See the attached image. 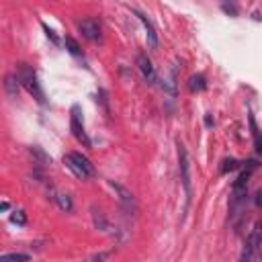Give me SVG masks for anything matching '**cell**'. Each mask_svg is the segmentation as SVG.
<instances>
[{
    "instance_id": "6da1fadb",
    "label": "cell",
    "mask_w": 262,
    "mask_h": 262,
    "mask_svg": "<svg viewBox=\"0 0 262 262\" xmlns=\"http://www.w3.org/2000/svg\"><path fill=\"white\" fill-rule=\"evenodd\" d=\"M16 78H18L20 86H23L37 102L45 104V94H43V90H41V86H39V80H37L35 70H33L29 63H18V68H16Z\"/></svg>"
},
{
    "instance_id": "7a4b0ae2",
    "label": "cell",
    "mask_w": 262,
    "mask_h": 262,
    "mask_svg": "<svg viewBox=\"0 0 262 262\" xmlns=\"http://www.w3.org/2000/svg\"><path fill=\"white\" fill-rule=\"evenodd\" d=\"M63 164H66V166L74 172V176L80 178V180H86V178L94 176V166L90 164L88 158H84V156L78 154V151L66 154V156H63Z\"/></svg>"
},
{
    "instance_id": "3957f363",
    "label": "cell",
    "mask_w": 262,
    "mask_h": 262,
    "mask_svg": "<svg viewBox=\"0 0 262 262\" xmlns=\"http://www.w3.org/2000/svg\"><path fill=\"white\" fill-rule=\"evenodd\" d=\"M70 131H72V135H74V139L78 143H82L84 147H92V141H90V137H88V133L84 129L82 111H80L78 104H74L72 111H70Z\"/></svg>"
},
{
    "instance_id": "277c9868",
    "label": "cell",
    "mask_w": 262,
    "mask_h": 262,
    "mask_svg": "<svg viewBox=\"0 0 262 262\" xmlns=\"http://www.w3.org/2000/svg\"><path fill=\"white\" fill-rule=\"evenodd\" d=\"M178 168H180V180H182V188H184V209L188 207L190 201V164H188V154L186 147L178 141Z\"/></svg>"
},
{
    "instance_id": "5b68a950",
    "label": "cell",
    "mask_w": 262,
    "mask_h": 262,
    "mask_svg": "<svg viewBox=\"0 0 262 262\" xmlns=\"http://www.w3.org/2000/svg\"><path fill=\"white\" fill-rule=\"evenodd\" d=\"M260 244H262V235H260V227H256V229H252V233L246 237V242H244V250H242L237 262H252L254 256L258 254Z\"/></svg>"
},
{
    "instance_id": "8992f818",
    "label": "cell",
    "mask_w": 262,
    "mask_h": 262,
    "mask_svg": "<svg viewBox=\"0 0 262 262\" xmlns=\"http://www.w3.org/2000/svg\"><path fill=\"white\" fill-rule=\"evenodd\" d=\"M111 186H113L115 192L119 194V203H121V207H123L125 211H129V213H135V211H137V201H135L133 192H129L125 186H121V184H117V182H111Z\"/></svg>"
},
{
    "instance_id": "52a82bcc",
    "label": "cell",
    "mask_w": 262,
    "mask_h": 262,
    "mask_svg": "<svg viewBox=\"0 0 262 262\" xmlns=\"http://www.w3.org/2000/svg\"><path fill=\"white\" fill-rule=\"evenodd\" d=\"M78 29H80L82 37L88 39V41H98V39H100V25H98V20H94V18H84V20H80Z\"/></svg>"
},
{
    "instance_id": "ba28073f",
    "label": "cell",
    "mask_w": 262,
    "mask_h": 262,
    "mask_svg": "<svg viewBox=\"0 0 262 262\" xmlns=\"http://www.w3.org/2000/svg\"><path fill=\"white\" fill-rule=\"evenodd\" d=\"M137 68H139L141 76L147 82H156V70H154V66H151V61H149V57L145 53H139L137 55Z\"/></svg>"
},
{
    "instance_id": "9c48e42d",
    "label": "cell",
    "mask_w": 262,
    "mask_h": 262,
    "mask_svg": "<svg viewBox=\"0 0 262 262\" xmlns=\"http://www.w3.org/2000/svg\"><path fill=\"white\" fill-rule=\"evenodd\" d=\"M137 16H139V20L143 23V27H145V37H147V47L149 49H156L158 47V35H156V29H154V25L147 20V16L145 14H141V12H137Z\"/></svg>"
},
{
    "instance_id": "30bf717a",
    "label": "cell",
    "mask_w": 262,
    "mask_h": 262,
    "mask_svg": "<svg viewBox=\"0 0 262 262\" xmlns=\"http://www.w3.org/2000/svg\"><path fill=\"white\" fill-rule=\"evenodd\" d=\"M18 88H20V82H18L16 74H8V76L4 78V90H6V94H8L10 98H16Z\"/></svg>"
},
{
    "instance_id": "8fae6325",
    "label": "cell",
    "mask_w": 262,
    "mask_h": 262,
    "mask_svg": "<svg viewBox=\"0 0 262 262\" xmlns=\"http://www.w3.org/2000/svg\"><path fill=\"white\" fill-rule=\"evenodd\" d=\"M205 86H207L205 76H201V74L190 76V80H188V88H190L192 92H201V90H205Z\"/></svg>"
},
{
    "instance_id": "7c38bea8",
    "label": "cell",
    "mask_w": 262,
    "mask_h": 262,
    "mask_svg": "<svg viewBox=\"0 0 262 262\" xmlns=\"http://www.w3.org/2000/svg\"><path fill=\"white\" fill-rule=\"evenodd\" d=\"M29 254H20V252H12V254H2L0 262H29Z\"/></svg>"
},
{
    "instance_id": "4fadbf2b",
    "label": "cell",
    "mask_w": 262,
    "mask_h": 262,
    "mask_svg": "<svg viewBox=\"0 0 262 262\" xmlns=\"http://www.w3.org/2000/svg\"><path fill=\"white\" fill-rule=\"evenodd\" d=\"M63 41H66V49H68L72 55H76V57H78V55H82V49H80V45H78V41H76L74 37H70V35H68Z\"/></svg>"
},
{
    "instance_id": "5bb4252c",
    "label": "cell",
    "mask_w": 262,
    "mask_h": 262,
    "mask_svg": "<svg viewBox=\"0 0 262 262\" xmlns=\"http://www.w3.org/2000/svg\"><path fill=\"white\" fill-rule=\"evenodd\" d=\"M55 199H57V205H59L63 211H72V199H70L68 194L61 192V194H57Z\"/></svg>"
},
{
    "instance_id": "9a60e30c",
    "label": "cell",
    "mask_w": 262,
    "mask_h": 262,
    "mask_svg": "<svg viewBox=\"0 0 262 262\" xmlns=\"http://www.w3.org/2000/svg\"><path fill=\"white\" fill-rule=\"evenodd\" d=\"M235 168H239V162H237V160H233V158H227V160H223L221 172L225 174V172H231V170H235Z\"/></svg>"
},
{
    "instance_id": "2e32d148",
    "label": "cell",
    "mask_w": 262,
    "mask_h": 262,
    "mask_svg": "<svg viewBox=\"0 0 262 262\" xmlns=\"http://www.w3.org/2000/svg\"><path fill=\"white\" fill-rule=\"evenodd\" d=\"M10 221H12V223H18V225H25V223H27V217H25L23 211H14V213L10 215Z\"/></svg>"
},
{
    "instance_id": "e0dca14e",
    "label": "cell",
    "mask_w": 262,
    "mask_h": 262,
    "mask_svg": "<svg viewBox=\"0 0 262 262\" xmlns=\"http://www.w3.org/2000/svg\"><path fill=\"white\" fill-rule=\"evenodd\" d=\"M41 27H43V31H45V35H47V37H49V39H51L53 43H57V37H55V33H53V31H51V29H49V27H47L45 23H41Z\"/></svg>"
},
{
    "instance_id": "ac0fdd59",
    "label": "cell",
    "mask_w": 262,
    "mask_h": 262,
    "mask_svg": "<svg viewBox=\"0 0 262 262\" xmlns=\"http://www.w3.org/2000/svg\"><path fill=\"white\" fill-rule=\"evenodd\" d=\"M254 141H256V151H258V154H262V137H260V133H258V135H254Z\"/></svg>"
},
{
    "instance_id": "d6986e66",
    "label": "cell",
    "mask_w": 262,
    "mask_h": 262,
    "mask_svg": "<svg viewBox=\"0 0 262 262\" xmlns=\"http://www.w3.org/2000/svg\"><path fill=\"white\" fill-rule=\"evenodd\" d=\"M254 203H256L258 207H262V190H260V192H256V196H254Z\"/></svg>"
},
{
    "instance_id": "ffe728a7",
    "label": "cell",
    "mask_w": 262,
    "mask_h": 262,
    "mask_svg": "<svg viewBox=\"0 0 262 262\" xmlns=\"http://www.w3.org/2000/svg\"><path fill=\"white\" fill-rule=\"evenodd\" d=\"M102 258H104V254H100V256H96V258H92V260H86V262H102Z\"/></svg>"
},
{
    "instance_id": "44dd1931",
    "label": "cell",
    "mask_w": 262,
    "mask_h": 262,
    "mask_svg": "<svg viewBox=\"0 0 262 262\" xmlns=\"http://www.w3.org/2000/svg\"><path fill=\"white\" fill-rule=\"evenodd\" d=\"M205 125H207V127H211V125H213V121H211V117H209V115L205 117Z\"/></svg>"
}]
</instances>
